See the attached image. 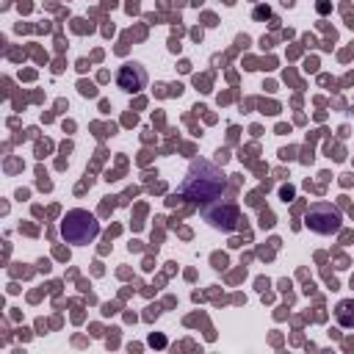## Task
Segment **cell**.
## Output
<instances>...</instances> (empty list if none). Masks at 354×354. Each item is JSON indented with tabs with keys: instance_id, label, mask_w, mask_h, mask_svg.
Returning <instances> with one entry per match:
<instances>
[{
	"instance_id": "277c9868",
	"label": "cell",
	"mask_w": 354,
	"mask_h": 354,
	"mask_svg": "<svg viewBox=\"0 0 354 354\" xmlns=\"http://www.w3.org/2000/svg\"><path fill=\"white\" fill-rule=\"evenodd\" d=\"M205 218H207L213 227H218V230H232L235 221H238V210H235V205H230V202H218L216 207H207V210H205Z\"/></svg>"
},
{
	"instance_id": "5b68a950",
	"label": "cell",
	"mask_w": 354,
	"mask_h": 354,
	"mask_svg": "<svg viewBox=\"0 0 354 354\" xmlns=\"http://www.w3.org/2000/svg\"><path fill=\"white\" fill-rule=\"evenodd\" d=\"M116 83H119V88H124V91H130V94H133V91H141L144 83H147V72H144V66H138V64H127V66L119 69Z\"/></svg>"
},
{
	"instance_id": "6da1fadb",
	"label": "cell",
	"mask_w": 354,
	"mask_h": 354,
	"mask_svg": "<svg viewBox=\"0 0 354 354\" xmlns=\"http://www.w3.org/2000/svg\"><path fill=\"white\" fill-rule=\"evenodd\" d=\"M224 191V174L207 163V160H194L188 177L180 185V194L188 202H205V199H216Z\"/></svg>"
},
{
	"instance_id": "7a4b0ae2",
	"label": "cell",
	"mask_w": 354,
	"mask_h": 354,
	"mask_svg": "<svg viewBox=\"0 0 354 354\" xmlns=\"http://www.w3.org/2000/svg\"><path fill=\"white\" fill-rule=\"evenodd\" d=\"M61 235L69 243H77V246L91 243L100 235V221L88 210H69L66 218L61 221Z\"/></svg>"
},
{
	"instance_id": "3957f363",
	"label": "cell",
	"mask_w": 354,
	"mask_h": 354,
	"mask_svg": "<svg viewBox=\"0 0 354 354\" xmlns=\"http://www.w3.org/2000/svg\"><path fill=\"white\" fill-rule=\"evenodd\" d=\"M304 224L313 230V232H321V235H332L340 230V210L329 202H315L307 216H304Z\"/></svg>"
},
{
	"instance_id": "8992f818",
	"label": "cell",
	"mask_w": 354,
	"mask_h": 354,
	"mask_svg": "<svg viewBox=\"0 0 354 354\" xmlns=\"http://www.w3.org/2000/svg\"><path fill=\"white\" fill-rule=\"evenodd\" d=\"M335 318H337V324H340V326L354 329V299L340 301V304H337V310H335Z\"/></svg>"
}]
</instances>
